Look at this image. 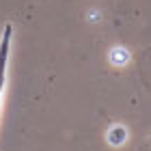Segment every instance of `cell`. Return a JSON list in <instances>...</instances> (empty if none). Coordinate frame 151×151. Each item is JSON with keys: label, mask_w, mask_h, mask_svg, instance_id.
<instances>
[{"label": "cell", "mask_w": 151, "mask_h": 151, "mask_svg": "<svg viewBox=\"0 0 151 151\" xmlns=\"http://www.w3.org/2000/svg\"><path fill=\"white\" fill-rule=\"evenodd\" d=\"M11 41H13V26L6 24L2 39H0V114H2V108H4V95H6V84H9Z\"/></svg>", "instance_id": "obj_1"}]
</instances>
